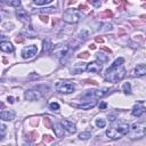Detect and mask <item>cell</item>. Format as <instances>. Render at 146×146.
Segmentation results:
<instances>
[{
  "instance_id": "3",
  "label": "cell",
  "mask_w": 146,
  "mask_h": 146,
  "mask_svg": "<svg viewBox=\"0 0 146 146\" xmlns=\"http://www.w3.org/2000/svg\"><path fill=\"white\" fill-rule=\"evenodd\" d=\"M128 133L131 139L141 138L146 133V127L144 123H135V124H132V127H130Z\"/></svg>"
},
{
  "instance_id": "32",
  "label": "cell",
  "mask_w": 146,
  "mask_h": 146,
  "mask_svg": "<svg viewBox=\"0 0 146 146\" xmlns=\"http://www.w3.org/2000/svg\"><path fill=\"white\" fill-rule=\"evenodd\" d=\"M46 140H47V141H51L52 138H51L50 136H44V141H46Z\"/></svg>"
},
{
  "instance_id": "2",
  "label": "cell",
  "mask_w": 146,
  "mask_h": 146,
  "mask_svg": "<svg viewBox=\"0 0 146 146\" xmlns=\"http://www.w3.org/2000/svg\"><path fill=\"white\" fill-rule=\"evenodd\" d=\"M130 129V125L125 122L119 123L115 127H111L106 130V136L110 139H119L124 135H128V131Z\"/></svg>"
},
{
  "instance_id": "5",
  "label": "cell",
  "mask_w": 146,
  "mask_h": 146,
  "mask_svg": "<svg viewBox=\"0 0 146 146\" xmlns=\"http://www.w3.org/2000/svg\"><path fill=\"white\" fill-rule=\"evenodd\" d=\"M56 90L60 94H71L74 91V83L70 81H58L56 83Z\"/></svg>"
},
{
  "instance_id": "34",
  "label": "cell",
  "mask_w": 146,
  "mask_h": 146,
  "mask_svg": "<svg viewBox=\"0 0 146 146\" xmlns=\"http://www.w3.org/2000/svg\"><path fill=\"white\" fill-rule=\"evenodd\" d=\"M5 39H6V36H5V35H2V34H0V42H1V41H3Z\"/></svg>"
},
{
  "instance_id": "25",
  "label": "cell",
  "mask_w": 146,
  "mask_h": 146,
  "mask_svg": "<svg viewBox=\"0 0 146 146\" xmlns=\"http://www.w3.org/2000/svg\"><path fill=\"white\" fill-rule=\"evenodd\" d=\"M33 2L38 6H42V5H47V3L52 2V0H33Z\"/></svg>"
},
{
  "instance_id": "10",
  "label": "cell",
  "mask_w": 146,
  "mask_h": 146,
  "mask_svg": "<svg viewBox=\"0 0 146 146\" xmlns=\"http://www.w3.org/2000/svg\"><path fill=\"white\" fill-rule=\"evenodd\" d=\"M97 104V100L96 99H91V100H88L87 103H82V104H79V105H75V104H72V106L79 108V110H91L92 107H95Z\"/></svg>"
},
{
  "instance_id": "35",
  "label": "cell",
  "mask_w": 146,
  "mask_h": 146,
  "mask_svg": "<svg viewBox=\"0 0 146 146\" xmlns=\"http://www.w3.org/2000/svg\"><path fill=\"white\" fill-rule=\"evenodd\" d=\"M22 41H23V39H22V38H19V36H18V38H16V42H22Z\"/></svg>"
},
{
  "instance_id": "30",
  "label": "cell",
  "mask_w": 146,
  "mask_h": 146,
  "mask_svg": "<svg viewBox=\"0 0 146 146\" xmlns=\"http://www.w3.org/2000/svg\"><path fill=\"white\" fill-rule=\"evenodd\" d=\"M88 56H89V54H88V52H83V54H80V55H79V57H80V58H82V57H83V58H87Z\"/></svg>"
},
{
  "instance_id": "15",
  "label": "cell",
  "mask_w": 146,
  "mask_h": 146,
  "mask_svg": "<svg viewBox=\"0 0 146 146\" xmlns=\"http://www.w3.org/2000/svg\"><path fill=\"white\" fill-rule=\"evenodd\" d=\"M133 74L136 76H144L146 74V66L144 64H139L136 66L135 71H133Z\"/></svg>"
},
{
  "instance_id": "37",
  "label": "cell",
  "mask_w": 146,
  "mask_h": 146,
  "mask_svg": "<svg viewBox=\"0 0 146 146\" xmlns=\"http://www.w3.org/2000/svg\"><path fill=\"white\" fill-rule=\"evenodd\" d=\"M96 47H95V44H90V49H95Z\"/></svg>"
},
{
  "instance_id": "17",
  "label": "cell",
  "mask_w": 146,
  "mask_h": 146,
  "mask_svg": "<svg viewBox=\"0 0 146 146\" xmlns=\"http://www.w3.org/2000/svg\"><path fill=\"white\" fill-rule=\"evenodd\" d=\"M42 52L43 54H49L51 50H52V48H54V46H52V43H51V41H49V40H44L43 42H42Z\"/></svg>"
},
{
  "instance_id": "14",
  "label": "cell",
  "mask_w": 146,
  "mask_h": 146,
  "mask_svg": "<svg viewBox=\"0 0 146 146\" xmlns=\"http://www.w3.org/2000/svg\"><path fill=\"white\" fill-rule=\"evenodd\" d=\"M54 132H55L56 137H58V138L64 137L65 129H64V127L62 125V123H56V124L54 125Z\"/></svg>"
},
{
  "instance_id": "8",
  "label": "cell",
  "mask_w": 146,
  "mask_h": 146,
  "mask_svg": "<svg viewBox=\"0 0 146 146\" xmlns=\"http://www.w3.org/2000/svg\"><path fill=\"white\" fill-rule=\"evenodd\" d=\"M24 97H25L26 100H31V102H33V100H38V99H40V98L42 97V92L39 91L38 89H31V90L25 91Z\"/></svg>"
},
{
  "instance_id": "27",
  "label": "cell",
  "mask_w": 146,
  "mask_h": 146,
  "mask_svg": "<svg viewBox=\"0 0 146 146\" xmlns=\"http://www.w3.org/2000/svg\"><path fill=\"white\" fill-rule=\"evenodd\" d=\"M49 107H50L52 111H58V110H59V104L56 103V102H52V103H50Z\"/></svg>"
},
{
  "instance_id": "21",
  "label": "cell",
  "mask_w": 146,
  "mask_h": 146,
  "mask_svg": "<svg viewBox=\"0 0 146 146\" xmlns=\"http://www.w3.org/2000/svg\"><path fill=\"white\" fill-rule=\"evenodd\" d=\"M122 90H123V92L124 94H131V86H130V83L129 82H125L123 86H122Z\"/></svg>"
},
{
  "instance_id": "19",
  "label": "cell",
  "mask_w": 146,
  "mask_h": 146,
  "mask_svg": "<svg viewBox=\"0 0 146 146\" xmlns=\"http://www.w3.org/2000/svg\"><path fill=\"white\" fill-rule=\"evenodd\" d=\"M16 15H17V17H18L21 21H23V22H29V21H30V19H29V15H27V13H26L24 9H17Z\"/></svg>"
},
{
  "instance_id": "31",
  "label": "cell",
  "mask_w": 146,
  "mask_h": 146,
  "mask_svg": "<svg viewBox=\"0 0 146 146\" xmlns=\"http://www.w3.org/2000/svg\"><path fill=\"white\" fill-rule=\"evenodd\" d=\"M116 119H115V116L114 115H108V121L110 122H114Z\"/></svg>"
},
{
  "instance_id": "20",
  "label": "cell",
  "mask_w": 146,
  "mask_h": 146,
  "mask_svg": "<svg viewBox=\"0 0 146 146\" xmlns=\"http://www.w3.org/2000/svg\"><path fill=\"white\" fill-rule=\"evenodd\" d=\"M79 39L80 40H87L88 38H89V31L88 30H86V29H83V30H81L80 32H79Z\"/></svg>"
},
{
  "instance_id": "28",
  "label": "cell",
  "mask_w": 146,
  "mask_h": 146,
  "mask_svg": "<svg viewBox=\"0 0 146 146\" xmlns=\"http://www.w3.org/2000/svg\"><path fill=\"white\" fill-rule=\"evenodd\" d=\"M10 5L14 6V7H17V8H18V7L21 6V1H19V0H13V1L10 2Z\"/></svg>"
},
{
  "instance_id": "33",
  "label": "cell",
  "mask_w": 146,
  "mask_h": 146,
  "mask_svg": "<svg viewBox=\"0 0 146 146\" xmlns=\"http://www.w3.org/2000/svg\"><path fill=\"white\" fill-rule=\"evenodd\" d=\"M8 102H9L10 104H13V103H14V98H13L11 96H9V97H8Z\"/></svg>"
},
{
  "instance_id": "9",
  "label": "cell",
  "mask_w": 146,
  "mask_h": 146,
  "mask_svg": "<svg viewBox=\"0 0 146 146\" xmlns=\"http://www.w3.org/2000/svg\"><path fill=\"white\" fill-rule=\"evenodd\" d=\"M103 68V65L100 62H91L89 64H87L86 66V70L88 72H91V73H99Z\"/></svg>"
},
{
  "instance_id": "23",
  "label": "cell",
  "mask_w": 146,
  "mask_h": 146,
  "mask_svg": "<svg viewBox=\"0 0 146 146\" xmlns=\"http://www.w3.org/2000/svg\"><path fill=\"white\" fill-rule=\"evenodd\" d=\"M95 123H96V125H97L98 128H104L105 124H106V121H105L104 119H100V117H99V119H96V122H95Z\"/></svg>"
},
{
  "instance_id": "26",
  "label": "cell",
  "mask_w": 146,
  "mask_h": 146,
  "mask_svg": "<svg viewBox=\"0 0 146 146\" xmlns=\"http://www.w3.org/2000/svg\"><path fill=\"white\" fill-rule=\"evenodd\" d=\"M6 125L5 124H2V123H0V139H2L3 137H5V133H6Z\"/></svg>"
},
{
  "instance_id": "7",
  "label": "cell",
  "mask_w": 146,
  "mask_h": 146,
  "mask_svg": "<svg viewBox=\"0 0 146 146\" xmlns=\"http://www.w3.org/2000/svg\"><path fill=\"white\" fill-rule=\"evenodd\" d=\"M36 52H38L36 46L31 44V46H27V47L23 48V50H22V57L25 58V59H29V58L34 57L36 55Z\"/></svg>"
},
{
  "instance_id": "18",
  "label": "cell",
  "mask_w": 146,
  "mask_h": 146,
  "mask_svg": "<svg viewBox=\"0 0 146 146\" xmlns=\"http://www.w3.org/2000/svg\"><path fill=\"white\" fill-rule=\"evenodd\" d=\"M83 64V63H82ZM81 63H76L72 68H71V72L72 74H79V73H82L84 70H86V66L82 65Z\"/></svg>"
},
{
  "instance_id": "11",
  "label": "cell",
  "mask_w": 146,
  "mask_h": 146,
  "mask_svg": "<svg viewBox=\"0 0 146 146\" xmlns=\"http://www.w3.org/2000/svg\"><path fill=\"white\" fill-rule=\"evenodd\" d=\"M132 115L133 116H140V115H143L144 113H145V106H144V103L143 102H139L138 104H136L135 106H133V108H132Z\"/></svg>"
},
{
  "instance_id": "6",
  "label": "cell",
  "mask_w": 146,
  "mask_h": 146,
  "mask_svg": "<svg viewBox=\"0 0 146 146\" xmlns=\"http://www.w3.org/2000/svg\"><path fill=\"white\" fill-rule=\"evenodd\" d=\"M54 50V54L57 58L62 59L63 57L67 56V52H68V46L67 44H58V46H55L52 48Z\"/></svg>"
},
{
  "instance_id": "1",
  "label": "cell",
  "mask_w": 146,
  "mask_h": 146,
  "mask_svg": "<svg viewBox=\"0 0 146 146\" xmlns=\"http://www.w3.org/2000/svg\"><path fill=\"white\" fill-rule=\"evenodd\" d=\"M125 68L123 65H119V66H114L111 65L106 72H105V80L107 82H112V83H116L120 80H122L125 76Z\"/></svg>"
},
{
  "instance_id": "24",
  "label": "cell",
  "mask_w": 146,
  "mask_h": 146,
  "mask_svg": "<svg viewBox=\"0 0 146 146\" xmlns=\"http://www.w3.org/2000/svg\"><path fill=\"white\" fill-rule=\"evenodd\" d=\"M91 137V133L89 132V131H83V132H81L80 135H79V138L80 139H88V138H90Z\"/></svg>"
},
{
  "instance_id": "36",
  "label": "cell",
  "mask_w": 146,
  "mask_h": 146,
  "mask_svg": "<svg viewBox=\"0 0 146 146\" xmlns=\"http://www.w3.org/2000/svg\"><path fill=\"white\" fill-rule=\"evenodd\" d=\"M96 41H98V42H103V39H102V38H96Z\"/></svg>"
},
{
  "instance_id": "12",
  "label": "cell",
  "mask_w": 146,
  "mask_h": 146,
  "mask_svg": "<svg viewBox=\"0 0 146 146\" xmlns=\"http://www.w3.org/2000/svg\"><path fill=\"white\" fill-rule=\"evenodd\" d=\"M60 123H62V125L64 127V129H65L67 132H70V133H75V132H76L75 124L72 123L71 121H68V120H63Z\"/></svg>"
},
{
  "instance_id": "4",
  "label": "cell",
  "mask_w": 146,
  "mask_h": 146,
  "mask_svg": "<svg viewBox=\"0 0 146 146\" xmlns=\"http://www.w3.org/2000/svg\"><path fill=\"white\" fill-rule=\"evenodd\" d=\"M63 19L66 22V23H70V24H75L80 21V13L79 10L76 9H66L63 14Z\"/></svg>"
},
{
  "instance_id": "16",
  "label": "cell",
  "mask_w": 146,
  "mask_h": 146,
  "mask_svg": "<svg viewBox=\"0 0 146 146\" xmlns=\"http://www.w3.org/2000/svg\"><path fill=\"white\" fill-rule=\"evenodd\" d=\"M15 117V113L13 111H3L0 113V119L5 121H10Z\"/></svg>"
},
{
  "instance_id": "29",
  "label": "cell",
  "mask_w": 146,
  "mask_h": 146,
  "mask_svg": "<svg viewBox=\"0 0 146 146\" xmlns=\"http://www.w3.org/2000/svg\"><path fill=\"white\" fill-rule=\"evenodd\" d=\"M106 106H107V105H106V103H105V102H103V103H100V104H99V108H100V110H105V108H106Z\"/></svg>"
},
{
  "instance_id": "38",
  "label": "cell",
  "mask_w": 146,
  "mask_h": 146,
  "mask_svg": "<svg viewBox=\"0 0 146 146\" xmlns=\"http://www.w3.org/2000/svg\"><path fill=\"white\" fill-rule=\"evenodd\" d=\"M0 107H3V104L2 103H0Z\"/></svg>"
},
{
  "instance_id": "22",
  "label": "cell",
  "mask_w": 146,
  "mask_h": 146,
  "mask_svg": "<svg viewBox=\"0 0 146 146\" xmlns=\"http://www.w3.org/2000/svg\"><path fill=\"white\" fill-rule=\"evenodd\" d=\"M97 58L99 59L100 63H106V62L108 60V56H106V55H104V54H102V52H98V54H97Z\"/></svg>"
},
{
  "instance_id": "13",
  "label": "cell",
  "mask_w": 146,
  "mask_h": 146,
  "mask_svg": "<svg viewBox=\"0 0 146 146\" xmlns=\"http://www.w3.org/2000/svg\"><path fill=\"white\" fill-rule=\"evenodd\" d=\"M0 49L3 52H13L14 51V46L9 41H1L0 42Z\"/></svg>"
}]
</instances>
